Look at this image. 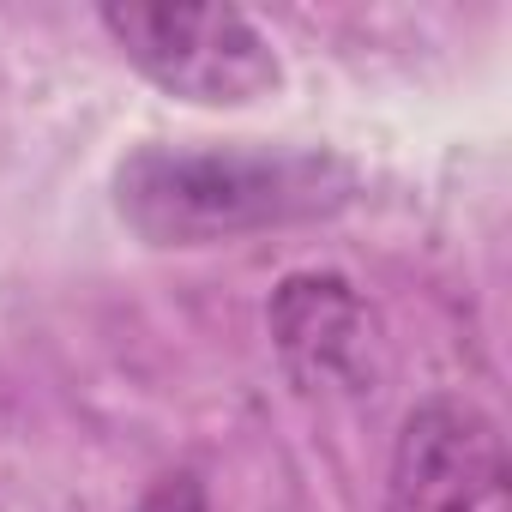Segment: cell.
Here are the masks:
<instances>
[{
	"label": "cell",
	"instance_id": "obj_1",
	"mask_svg": "<svg viewBox=\"0 0 512 512\" xmlns=\"http://www.w3.org/2000/svg\"><path fill=\"white\" fill-rule=\"evenodd\" d=\"M350 193L356 169L344 157L290 145H139L115 169V211L151 247H217L308 223Z\"/></svg>",
	"mask_w": 512,
	"mask_h": 512
},
{
	"label": "cell",
	"instance_id": "obj_2",
	"mask_svg": "<svg viewBox=\"0 0 512 512\" xmlns=\"http://www.w3.org/2000/svg\"><path fill=\"white\" fill-rule=\"evenodd\" d=\"M103 31L121 55L163 85L169 97L235 109L278 85V55L247 13L235 7H169V0H115L103 7Z\"/></svg>",
	"mask_w": 512,
	"mask_h": 512
},
{
	"label": "cell",
	"instance_id": "obj_3",
	"mask_svg": "<svg viewBox=\"0 0 512 512\" xmlns=\"http://www.w3.org/2000/svg\"><path fill=\"white\" fill-rule=\"evenodd\" d=\"M386 512H512L500 422L470 398H422L392 440Z\"/></svg>",
	"mask_w": 512,
	"mask_h": 512
},
{
	"label": "cell",
	"instance_id": "obj_4",
	"mask_svg": "<svg viewBox=\"0 0 512 512\" xmlns=\"http://www.w3.org/2000/svg\"><path fill=\"white\" fill-rule=\"evenodd\" d=\"M272 344L302 392H338L362 380L368 362V302L338 272H296L266 308Z\"/></svg>",
	"mask_w": 512,
	"mask_h": 512
},
{
	"label": "cell",
	"instance_id": "obj_5",
	"mask_svg": "<svg viewBox=\"0 0 512 512\" xmlns=\"http://www.w3.org/2000/svg\"><path fill=\"white\" fill-rule=\"evenodd\" d=\"M133 512H211V500H205V482L193 470H169L145 488V500Z\"/></svg>",
	"mask_w": 512,
	"mask_h": 512
}]
</instances>
